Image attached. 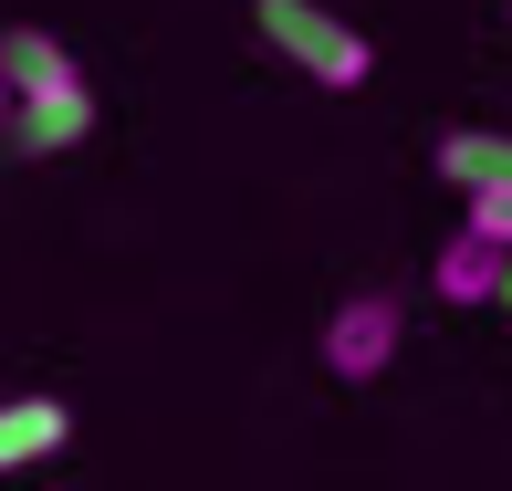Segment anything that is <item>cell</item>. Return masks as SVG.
Wrapping results in <instances>:
<instances>
[{"mask_svg": "<svg viewBox=\"0 0 512 491\" xmlns=\"http://www.w3.org/2000/svg\"><path fill=\"white\" fill-rule=\"evenodd\" d=\"M251 32H262L304 84H324V95H356V84L377 74V42H366L345 11H324V0H251Z\"/></svg>", "mask_w": 512, "mask_h": 491, "instance_id": "obj_1", "label": "cell"}, {"mask_svg": "<svg viewBox=\"0 0 512 491\" xmlns=\"http://www.w3.org/2000/svg\"><path fill=\"white\" fill-rule=\"evenodd\" d=\"M398 335H408V303L398 293H345L335 314H324V366H335L345 387H366V377L398 366Z\"/></svg>", "mask_w": 512, "mask_h": 491, "instance_id": "obj_2", "label": "cell"}, {"mask_svg": "<svg viewBox=\"0 0 512 491\" xmlns=\"http://www.w3.org/2000/svg\"><path fill=\"white\" fill-rule=\"evenodd\" d=\"M0 74H11V105H42V95H84V63L63 53L53 32H32V21H11V32H0Z\"/></svg>", "mask_w": 512, "mask_h": 491, "instance_id": "obj_3", "label": "cell"}, {"mask_svg": "<svg viewBox=\"0 0 512 491\" xmlns=\"http://www.w3.org/2000/svg\"><path fill=\"white\" fill-rule=\"evenodd\" d=\"M63 439H74V408H63V397H0V481L63 460Z\"/></svg>", "mask_w": 512, "mask_h": 491, "instance_id": "obj_4", "label": "cell"}, {"mask_svg": "<svg viewBox=\"0 0 512 491\" xmlns=\"http://www.w3.org/2000/svg\"><path fill=\"white\" fill-rule=\"evenodd\" d=\"M11 157H63V147H84L95 136V95H42V105H11Z\"/></svg>", "mask_w": 512, "mask_h": 491, "instance_id": "obj_5", "label": "cell"}, {"mask_svg": "<svg viewBox=\"0 0 512 491\" xmlns=\"http://www.w3.org/2000/svg\"><path fill=\"white\" fill-rule=\"evenodd\" d=\"M439 178L450 189H512V136L502 126H450L439 136Z\"/></svg>", "mask_w": 512, "mask_h": 491, "instance_id": "obj_6", "label": "cell"}, {"mask_svg": "<svg viewBox=\"0 0 512 491\" xmlns=\"http://www.w3.org/2000/svg\"><path fill=\"white\" fill-rule=\"evenodd\" d=\"M502 272H512V251H492L481 230H460V241L439 251V303H502Z\"/></svg>", "mask_w": 512, "mask_h": 491, "instance_id": "obj_7", "label": "cell"}, {"mask_svg": "<svg viewBox=\"0 0 512 491\" xmlns=\"http://www.w3.org/2000/svg\"><path fill=\"white\" fill-rule=\"evenodd\" d=\"M460 199H471V230H481V241L512 251V189H460Z\"/></svg>", "mask_w": 512, "mask_h": 491, "instance_id": "obj_8", "label": "cell"}, {"mask_svg": "<svg viewBox=\"0 0 512 491\" xmlns=\"http://www.w3.org/2000/svg\"><path fill=\"white\" fill-rule=\"evenodd\" d=\"M0 126H11V74H0Z\"/></svg>", "mask_w": 512, "mask_h": 491, "instance_id": "obj_9", "label": "cell"}, {"mask_svg": "<svg viewBox=\"0 0 512 491\" xmlns=\"http://www.w3.org/2000/svg\"><path fill=\"white\" fill-rule=\"evenodd\" d=\"M502 303H512V272H502Z\"/></svg>", "mask_w": 512, "mask_h": 491, "instance_id": "obj_10", "label": "cell"}]
</instances>
